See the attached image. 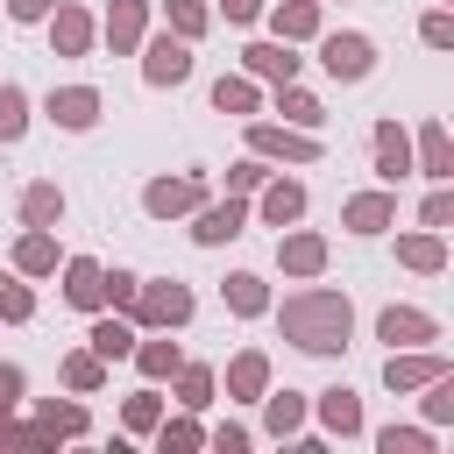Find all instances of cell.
<instances>
[{
    "mask_svg": "<svg viewBox=\"0 0 454 454\" xmlns=\"http://www.w3.org/2000/svg\"><path fill=\"white\" fill-rule=\"evenodd\" d=\"M35 419L57 433V440H71V433H85V404H57V397H43L35 404Z\"/></svg>",
    "mask_w": 454,
    "mask_h": 454,
    "instance_id": "obj_34",
    "label": "cell"
},
{
    "mask_svg": "<svg viewBox=\"0 0 454 454\" xmlns=\"http://www.w3.org/2000/svg\"><path fill=\"white\" fill-rule=\"evenodd\" d=\"M92 35H99V28H92V14H85L78 0H57V7H50V50H57V57H85Z\"/></svg>",
    "mask_w": 454,
    "mask_h": 454,
    "instance_id": "obj_9",
    "label": "cell"
},
{
    "mask_svg": "<svg viewBox=\"0 0 454 454\" xmlns=\"http://www.w3.org/2000/svg\"><path fill=\"white\" fill-rule=\"evenodd\" d=\"M142 78H149V85H184V78H192V43L163 28V35L149 43V57H142Z\"/></svg>",
    "mask_w": 454,
    "mask_h": 454,
    "instance_id": "obj_7",
    "label": "cell"
},
{
    "mask_svg": "<svg viewBox=\"0 0 454 454\" xmlns=\"http://www.w3.org/2000/svg\"><path fill=\"white\" fill-rule=\"evenodd\" d=\"M376 340H390V348H419V340H440V319L419 312V305H383Z\"/></svg>",
    "mask_w": 454,
    "mask_h": 454,
    "instance_id": "obj_8",
    "label": "cell"
},
{
    "mask_svg": "<svg viewBox=\"0 0 454 454\" xmlns=\"http://www.w3.org/2000/svg\"><path fill=\"white\" fill-rule=\"evenodd\" d=\"M397 220V192H355L348 206H340V227L348 234H383Z\"/></svg>",
    "mask_w": 454,
    "mask_h": 454,
    "instance_id": "obj_10",
    "label": "cell"
},
{
    "mask_svg": "<svg viewBox=\"0 0 454 454\" xmlns=\"http://www.w3.org/2000/svg\"><path fill=\"white\" fill-rule=\"evenodd\" d=\"M85 340H92V355H99V362L135 355V326H128V319H92V333H85Z\"/></svg>",
    "mask_w": 454,
    "mask_h": 454,
    "instance_id": "obj_27",
    "label": "cell"
},
{
    "mask_svg": "<svg viewBox=\"0 0 454 454\" xmlns=\"http://www.w3.org/2000/svg\"><path fill=\"white\" fill-rule=\"evenodd\" d=\"M248 149H255V156H284V163H319V135H312V128L248 121Z\"/></svg>",
    "mask_w": 454,
    "mask_h": 454,
    "instance_id": "obj_4",
    "label": "cell"
},
{
    "mask_svg": "<svg viewBox=\"0 0 454 454\" xmlns=\"http://www.w3.org/2000/svg\"><path fill=\"white\" fill-rule=\"evenodd\" d=\"M14 270H21V277H50V270H57V234H50V227H28V234L14 241Z\"/></svg>",
    "mask_w": 454,
    "mask_h": 454,
    "instance_id": "obj_24",
    "label": "cell"
},
{
    "mask_svg": "<svg viewBox=\"0 0 454 454\" xmlns=\"http://www.w3.org/2000/svg\"><path fill=\"white\" fill-rule=\"evenodd\" d=\"M135 362H142V376L156 383V376L177 369V340H135Z\"/></svg>",
    "mask_w": 454,
    "mask_h": 454,
    "instance_id": "obj_35",
    "label": "cell"
},
{
    "mask_svg": "<svg viewBox=\"0 0 454 454\" xmlns=\"http://www.w3.org/2000/svg\"><path fill=\"white\" fill-rule=\"evenodd\" d=\"M277 114H284L291 128H312V135H319V121H326V106H319L312 92H298V85H277Z\"/></svg>",
    "mask_w": 454,
    "mask_h": 454,
    "instance_id": "obj_28",
    "label": "cell"
},
{
    "mask_svg": "<svg viewBox=\"0 0 454 454\" xmlns=\"http://www.w3.org/2000/svg\"><path fill=\"white\" fill-rule=\"evenodd\" d=\"M262 7H270V0H220V14H227V21H234V28H241V21H255V14H262Z\"/></svg>",
    "mask_w": 454,
    "mask_h": 454,
    "instance_id": "obj_47",
    "label": "cell"
},
{
    "mask_svg": "<svg viewBox=\"0 0 454 454\" xmlns=\"http://www.w3.org/2000/svg\"><path fill=\"white\" fill-rule=\"evenodd\" d=\"M156 440H163V454H184V447H199L206 433H199L192 419H156Z\"/></svg>",
    "mask_w": 454,
    "mask_h": 454,
    "instance_id": "obj_41",
    "label": "cell"
},
{
    "mask_svg": "<svg viewBox=\"0 0 454 454\" xmlns=\"http://www.w3.org/2000/svg\"><path fill=\"white\" fill-rule=\"evenodd\" d=\"M21 128H28V92L0 78V142H21Z\"/></svg>",
    "mask_w": 454,
    "mask_h": 454,
    "instance_id": "obj_32",
    "label": "cell"
},
{
    "mask_svg": "<svg viewBox=\"0 0 454 454\" xmlns=\"http://www.w3.org/2000/svg\"><path fill=\"white\" fill-rule=\"evenodd\" d=\"M0 319H14V326H21V319H35V291H28V284H14V277H0Z\"/></svg>",
    "mask_w": 454,
    "mask_h": 454,
    "instance_id": "obj_39",
    "label": "cell"
},
{
    "mask_svg": "<svg viewBox=\"0 0 454 454\" xmlns=\"http://www.w3.org/2000/svg\"><path fill=\"white\" fill-rule=\"evenodd\" d=\"M440 369H447V355H440V348H433V355H397V348H390V362H383V383H390V390H426Z\"/></svg>",
    "mask_w": 454,
    "mask_h": 454,
    "instance_id": "obj_17",
    "label": "cell"
},
{
    "mask_svg": "<svg viewBox=\"0 0 454 454\" xmlns=\"http://www.w3.org/2000/svg\"><path fill=\"white\" fill-rule=\"evenodd\" d=\"M319 419H326V433L355 440V433H362V397H355L348 383H333V390H319Z\"/></svg>",
    "mask_w": 454,
    "mask_h": 454,
    "instance_id": "obj_22",
    "label": "cell"
},
{
    "mask_svg": "<svg viewBox=\"0 0 454 454\" xmlns=\"http://www.w3.org/2000/svg\"><path fill=\"white\" fill-rule=\"evenodd\" d=\"M262 177H270V156H255V149H248V156H241V163H234V170H227V192H234V199H241V192H255V184H262Z\"/></svg>",
    "mask_w": 454,
    "mask_h": 454,
    "instance_id": "obj_40",
    "label": "cell"
},
{
    "mask_svg": "<svg viewBox=\"0 0 454 454\" xmlns=\"http://www.w3.org/2000/svg\"><path fill=\"white\" fill-rule=\"evenodd\" d=\"M142 28H149V0H114L106 21H99V35L114 43V57H128V50L142 43Z\"/></svg>",
    "mask_w": 454,
    "mask_h": 454,
    "instance_id": "obj_12",
    "label": "cell"
},
{
    "mask_svg": "<svg viewBox=\"0 0 454 454\" xmlns=\"http://www.w3.org/2000/svg\"><path fill=\"white\" fill-rule=\"evenodd\" d=\"M419 220H426V227H433V234H447V220H454V192H447V184H440V192H433V199H426V206H419Z\"/></svg>",
    "mask_w": 454,
    "mask_h": 454,
    "instance_id": "obj_44",
    "label": "cell"
},
{
    "mask_svg": "<svg viewBox=\"0 0 454 454\" xmlns=\"http://www.w3.org/2000/svg\"><path fill=\"white\" fill-rule=\"evenodd\" d=\"M419 35H426V50H447V43H454V14H447V7H433V14L419 21Z\"/></svg>",
    "mask_w": 454,
    "mask_h": 454,
    "instance_id": "obj_43",
    "label": "cell"
},
{
    "mask_svg": "<svg viewBox=\"0 0 454 454\" xmlns=\"http://www.w3.org/2000/svg\"><path fill=\"white\" fill-rule=\"evenodd\" d=\"M241 227H248L241 199H227V206H199V220H192V241H199V248H220V241H234Z\"/></svg>",
    "mask_w": 454,
    "mask_h": 454,
    "instance_id": "obj_16",
    "label": "cell"
},
{
    "mask_svg": "<svg viewBox=\"0 0 454 454\" xmlns=\"http://www.w3.org/2000/svg\"><path fill=\"white\" fill-rule=\"evenodd\" d=\"M426 390H433V397H426V419H433V426H447V419H454V376L440 369V376H433Z\"/></svg>",
    "mask_w": 454,
    "mask_h": 454,
    "instance_id": "obj_42",
    "label": "cell"
},
{
    "mask_svg": "<svg viewBox=\"0 0 454 454\" xmlns=\"http://www.w3.org/2000/svg\"><path fill=\"white\" fill-rule=\"evenodd\" d=\"M64 298H71L78 312H99V305H106V270H99L92 255H71V262H64Z\"/></svg>",
    "mask_w": 454,
    "mask_h": 454,
    "instance_id": "obj_11",
    "label": "cell"
},
{
    "mask_svg": "<svg viewBox=\"0 0 454 454\" xmlns=\"http://www.w3.org/2000/svg\"><path fill=\"white\" fill-rule=\"evenodd\" d=\"M369 135H376V177H383V184H397V177L411 170V135H404L397 121H376Z\"/></svg>",
    "mask_w": 454,
    "mask_h": 454,
    "instance_id": "obj_15",
    "label": "cell"
},
{
    "mask_svg": "<svg viewBox=\"0 0 454 454\" xmlns=\"http://www.w3.org/2000/svg\"><path fill=\"white\" fill-rule=\"evenodd\" d=\"M397 262L419 270V277H433V270H447V241H440L433 227H426V234H404V241H397Z\"/></svg>",
    "mask_w": 454,
    "mask_h": 454,
    "instance_id": "obj_25",
    "label": "cell"
},
{
    "mask_svg": "<svg viewBox=\"0 0 454 454\" xmlns=\"http://www.w3.org/2000/svg\"><path fill=\"white\" fill-rule=\"evenodd\" d=\"M419 170H426L433 184H447V177H454V142H447V128H440V121H426V128H419Z\"/></svg>",
    "mask_w": 454,
    "mask_h": 454,
    "instance_id": "obj_23",
    "label": "cell"
},
{
    "mask_svg": "<svg viewBox=\"0 0 454 454\" xmlns=\"http://www.w3.org/2000/svg\"><path fill=\"white\" fill-rule=\"evenodd\" d=\"M21 220H28V227H57V220H64V192H57V184H28V192H21Z\"/></svg>",
    "mask_w": 454,
    "mask_h": 454,
    "instance_id": "obj_29",
    "label": "cell"
},
{
    "mask_svg": "<svg viewBox=\"0 0 454 454\" xmlns=\"http://www.w3.org/2000/svg\"><path fill=\"white\" fill-rule=\"evenodd\" d=\"M170 376H177V404H184V411H206V404H213V369H199V362L184 369V362H177Z\"/></svg>",
    "mask_w": 454,
    "mask_h": 454,
    "instance_id": "obj_30",
    "label": "cell"
},
{
    "mask_svg": "<svg viewBox=\"0 0 454 454\" xmlns=\"http://www.w3.org/2000/svg\"><path fill=\"white\" fill-rule=\"evenodd\" d=\"M50 7H57V0H7L14 21H50Z\"/></svg>",
    "mask_w": 454,
    "mask_h": 454,
    "instance_id": "obj_48",
    "label": "cell"
},
{
    "mask_svg": "<svg viewBox=\"0 0 454 454\" xmlns=\"http://www.w3.org/2000/svg\"><path fill=\"white\" fill-rule=\"evenodd\" d=\"M277 262H284V277H319L326 270V234H284Z\"/></svg>",
    "mask_w": 454,
    "mask_h": 454,
    "instance_id": "obj_19",
    "label": "cell"
},
{
    "mask_svg": "<svg viewBox=\"0 0 454 454\" xmlns=\"http://www.w3.org/2000/svg\"><path fill=\"white\" fill-rule=\"evenodd\" d=\"M319 64H326V78L362 85V78L376 71V43H369V35H355V28H333V35H319Z\"/></svg>",
    "mask_w": 454,
    "mask_h": 454,
    "instance_id": "obj_2",
    "label": "cell"
},
{
    "mask_svg": "<svg viewBox=\"0 0 454 454\" xmlns=\"http://www.w3.org/2000/svg\"><path fill=\"white\" fill-rule=\"evenodd\" d=\"M262 397H270V433L291 440V433L305 426V397H298V390H262Z\"/></svg>",
    "mask_w": 454,
    "mask_h": 454,
    "instance_id": "obj_31",
    "label": "cell"
},
{
    "mask_svg": "<svg viewBox=\"0 0 454 454\" xmlns=\"http://www.w3.org/2000/svg\"><path fill=\"white\" fill-rule=\"evenodd\" d=\"M270 35L277 43H312L319 35V0H277L270 7Z\"/></svg>",
    "mask_w": 454,
    "mask_h": 454,
    "instance_id": "obj_13",
    "label": "cell"
},
{
    "mask_svg": "<svg viewBox=\"0 0 454 454\" xmlns=\"http://www.w3.org/2000/svg\"><path fill=\"white\" fill-rule=\"evenodd\" d=\"M241 64H248V78H270V85H291L298 78V57H291V43H248L241 50Z\"/></svg>",
    "mask_w": 454,
    "mask_h": 454,
    "instance_id": "obj_14",
    "label": "cell"
},
{
    "mask_svg": "<svg viewBox=\"0 0 454 454\" xmlns=\"http://www.w3.org/2000/svg\"><path fill=\"white\" fill-rule=\"evenodd\" d=\"M277 326L305 355H340L348 348V326H355V305H348V291H291L277 305Z\"/></svg>",
    "mask_w": 454,
    "mask_h": 454,
    "instance_id": "obj_1",
    "label": "cell"
},
{
    "mask_svg": "<svg viewBox=\"0 0 454 454\" xmlns=\"http://www.w3.org/2000/svg\"><path fill=\"white\" fill-rule=\"evenodd\" d=\"M220 298H227V312H234V319H255V312H270V284H262L255 270H234V277L220 284Z\"/></svg>",
    "mask_w": 454,
    "mask_h": 454,
    "instance_id": "obj_20",
    "label": "cell"
},
{
    "mask_svg": "<svg viewBox=\"0 0 454 454\" xmlns=\"http://www.w3.org/2000/svg\"><path fill=\"white\" fill-rule=\"evenodd\" d=\"M64 383H71V390H99V383H106V362H99L92 348H78V355H64Z\"/></svg>",
    "mask_w": 454,
    "mask_h": 454,
    "instance_id": "obj_33",
    "label": "cell"
},
{
    "mask_svg": "<svg viewBox=\"0 0 454 454\" xmlns=\"http://www.w3.org/2000/svg\"><path fill=\"white\" fill-rule=\"evenodd\" d=\"M213 106L234 114V121H248L262 106V92H255V78H213Z\"/></svg>",
    "mask_w": 454,
    "mask_h": 454,
    "instance_id": "obj_26",
    "label": "cell"
},
{
    "mask_svg": "<svg viewBox=\"0 0 454 454\" xmlns=\"http://www.w3.org/2000/svg\"><path fill=\"white\" fill-rule=\"evenodd\" d=\"M14 404H21V369L0 362V411H14Z\"/></svg>",
    "mask_w": 454,
    "mask_h": 454,
    "instance_id": "obj_46",
    "label": "cell"
},
{
    "mask_svg": "<svg viewBox=\"0 0 454 454\" xmlns=\"http://www.w3.org/2000/svg\"><path fill=\"white\" fill-rule=\"evenodd\" d=\"M135 319H142V326H184V319H192V291H184L177 277L135 284Z\"/></svg>",
    "mask_w": 454,
    "mask_h": 454,
    "instance_id": "obj_3",
    "label": "cell"
},
{
    "mask_svg": "<svg viewBox=\"0 0 454 454\" xmlns=\"http://www.w3.org/2000/svg\"><path fill=\"white\" fill-rule=\"evenodd\" d=\"M135 270H106V305H135Z\"/></svg>",
    "mask_w": 454,
    "mask_h": 454,
    "instance_id": "obj_45",
    "label": "cell"
},
{
    "mask_svg": "<svg viewBox=\"0 0 454 454\" xmlns=\"http://www.w3.org/2000/svg\"><path fill=\"white\" fill-rule=\"evenodd\" d=\"M376 447H383V454H433V433H419V426H383Z\"/></svg>",
    "mask_w": 454,
    "mask_h": 454,
    "instance_id": "obj_36",
    "label": "cell"
},
{
    "mask_svg": "<svg viewBox=\"0 0 454 454\" xmlns=\"http://www.w3.org/2000/svg\"><path fill=\"white\" fill-rule=\"evenodd\" d=\"M163 14H170V35H184V43L206 35V7L199 0H163Z\"/></svg>",
    "mask_w": 454,
    "mask_h": 454,
    "instance_id": "obj_37",
    "label": "cell"
},
{
    "mask_svg": "<svg viewBox=\"0 0 454 454\" xmlns=\"http://www.w3.org/2000/svg\"><path fill=\"white\" fill-rule=\"evenodd\" d=\"M262 390H270V355L262 348H241L227 362V397H262Z\"/></svg>",
    "mask_w": 454,
    "mask_h": 454,
    "instance_id": "obj_21",
    "label": "cell"
},
{
    "mask_svg": "<svg viewBox=\"0 0 454 454\" xmlns=\"http://www.w3.org/2000/svg\"><path fill=\"white\" fill-rule=\"evenodd\" d=\"M121 419H128V433H156V419H163V397H156V390H135Z\"/></svg>",
    "mask_w": 454,
    "mask_h": 454,
    "instance_id": "obj_38",
    "label": "cell"
},
{
    "mask_svg": "<svg viewBox=\"0 0 454 454\" xmlns=\"http://www.w3.org/2000/svg\"><path fill=\"white\" fill-rule=\"evenodd\" d=\"M99 92L92 85H50V99H43V114H50V128H64V135H85L92 121H99Z\"/></svg>",
    "mask_w": 454,
    "mask_h": 454,
    "instance_id": "obj_5",
    "label": "cell"
},
{
    "mask_svg": "<svg viewBox=\"0 0 454 454\" xmlns=\"http://www.w3.org/2000/svg\"><path fill=\"white\" fill-rule=\"evenodd\" d=\"M213 447H220V454H241V447H248V433H241V426H220V433H213Z\"/></svg>",
    "mask_w": 454,
    "mask_h": 454,
    "instance_id": "obj_49",
    "label": "cell"
},
{
    "mask_svg": "<svg viewBox=\"0 0 454 454\" xmlns=\"http://www.w3.org/2000/svg\"><path fill=\"white\" fill-rule=\"evenodd\" d=\"M142 206H149L156 220L199 213V206H206V177H156V184H142Z\"/></svg>",
    "mask_w": 454,
    "mask_h": 454,
    "instance_id": "obj_6",
    "label": "cell"
},
{
    "mask_svg": "<svg viewBox=\"0 0 454 454\" xmlns=\"http://www.w3.org/2000/svg\"><path fill=\"white\" fill-rule=\"evenodd\" d=\"M255 192H262V220H270V227H291V220L305 213V184H298V177H262Z\"/></svg>",
    "mask_w": 454,
    "mask_h": 454,
    "instance_id": "obj_18",
    "label": "cell"
}]
</instances>
